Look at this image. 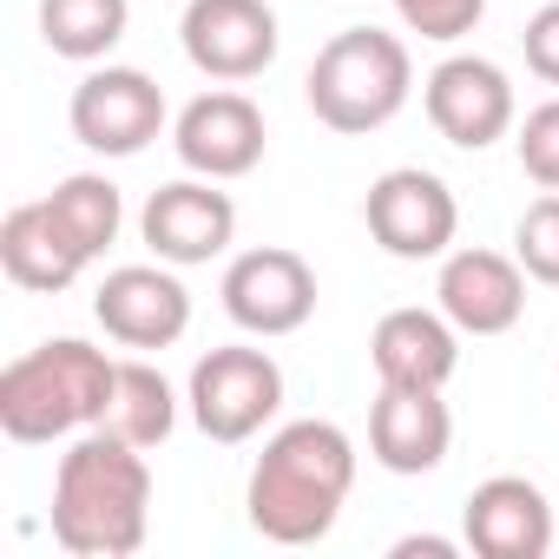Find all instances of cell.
<instances>
[{
  "label": "cell",
  "mask_w": 559,
  "mask_h": 559,
  "mask_svg": "<svg viewBox=\"0 0 559 559\" xmlns=\"http://www.w3.org/2000/svg\"><path fill=\"white\" fill-rule=\"evenodd\" d=\"M47 211L60 217V230L86 250V263H99L112 243H119V224H126V198L106 171H73L47 191Z\"/></svg>",
  "instance_id": "obj_21"
},
{
  "label": "cell",
  "mask_w": 559,
  "mask_h": 559,
  "mask_svg": "<svg viewBox=\"0 0 559 559\" xmlns=\"http://www.w3.org/2000/svg\"><path fill=\"white\" fill-rule=\"evenodd\" d=\"M356 487V441L336 421H284L243 487V513L270 546H317L343 520V500Z\"/></svg>",
  "instance_id": "obj_1"
},
{
  "label": "cell",
  "mask_w": 559,
  "mask_h": 559,
  "mask_svg": "<svg viewBox=\"0 0 559 559\" xmlns=\"http://www.w3.org/2000/svg\"><path fill=\"white\" fill-rule=\"evenodd\" d=\"M0 270H8L14 290L60 297V290H73L86 276V250L60 230L47 198H34V204H14L8 217H0Z\"/></svg>",
  "instance_id": "obj_18"
},
{
  "label": "cell",
  "mask_w": 559,
  "mask_h": 559,
  "mask_svg": "<svg viewBox=\"0 0 559 559\" xmlns=\"http://www.w3.org/2000/svg\"><path fill=\"white\" fill-rule=\"evenodd\" d=\"M362 224L369 237L402 257V263H428V257H448L454 250V230H461V204L448 191V178L421 171V165H395L369 185L362 198Z\"/></svg>",
  "instance_id": "obj_7"
},
{
  "label": "cell",
  "mask_w": 559,
  "mask_h": 559,
  "mask_svg": "<svg viewBox=\"0 0 559 559\" xmlns=\"http://www.w3.org/2000/svg\"><path fill=\"white\" fill-rule=\"evenodd\" d=\"M139 237L152 243L158 263L171 270H191V263H211L230 250L237 237V204L230 191H217V178H178V185H158L139 211Z\"/></svg>",
  "instance_id": "obj_11"
},
{
  "label": "cell",
  "mask_w": 559,
  "mask_h": 559,
  "mask_svg": "<svg viewBox=\"0 0 559 559\" xmlns=\"http://www.w3.org/2000/svg\"><path fill=\"white\" fill-rule=\"evenodd\" d=\"M132 27V0H40V40L60 60H106Z\"/></svg>",
  "instance_id": "obj_20"
},
{
  "label": "cell",
  "mask_w": 559,
  "mask_h": 559,
  "mask_svg": "<svg viewBox=\"0 0 559 559\" xmlns=\"http://www.w3.org/2000/svg\"><path fill=\"white\" fill-rule=\"evenodd\" d=\"M435 310L461 336H507L526 317V270L500 250H448L435 276Z\"/></svg>",
  "instance_id": "obj_14"
},
{
  "label": "cell",
  "mask_w": 559,
  "mask_h": 559,
  "mask_svg": "<svg viewBox=\"0 0 559 559\" xmlns=\"http://www.w3.org/2000/svg\"><path fill=\"white\" fill-rule=\"evenodd\" d=\"M389 8H395V21L408 34H421L435 47H454L487 21V0H389Z\"/></svg>",
  "instance_id": "obj_23"
},
{
  "label": "cell",
  "mask_w": 559,
  "mask_h": 559,
  "mask_svg": "<svg viewBox=\"0 0 559 559\" xmlns=\"http://www.w3.org/2000/svg\"><path fill=\"white\" fill-rule=\"evenodd\" d=\"M185 402H191L198 435L237 448V441H257L276 421V408H284V369H276L270 349L224 343V349H211V356L191 362Z\"/></svg>",
  "instance_id": "obj_5"
},
{
  "label": "cell",
  "mask_w": 559,
  "mask_h": 559,
  "mask_svg": "<svg viewBox=\"0 0 559 559\" xmlns=\"http://www.w3.org/2000/svg\"><path fill=\"white\" fill-rule=\"evenodd\" d=\"M152 526V467L145 448L86 428L53 467V539L73 559H132Z\"/></svg>",
  "instance_id": "obj_2"
},
{
  "label": "cell",
  "mask_w": 559,
  "mask_h": 559,
  "mask_svg": "<svg viewBox=\"0 0 559 559\" xmlns=\"http://www.w3.org/2000/svg\"><path fill=\"white\" fill-rule=\"evenodd\" d=\"M454 448V415L441 389H389L369 408V454L389 474H435Z\"/></svg>",
  "instance_id": "obj_17"
},
{
  "label": "cell",
  "mask_w": 559,
  "mask_h": 559,
  "mask_svg": "<svg viewBox=\"0 0 559 559\" xmlns=\"http://www.w3.org/2000/svg\"><path fill=\"white\" fill-rule=\"evenodd\" d=\"M99 428L152 454V448H165L171 428H178V389H171L145 356H132V362L112 369V389H106V415H99Z\"/></svg>",
  "instance_id": "obj_19"
},
{
  "label": "cell",
  "mask_w": 559,
  "mask_h": 559,
  "mask_svg": "<svg viewBox=\"0 0 559 559\" xmlns=\"http://www.w3.org/2000/svg\"><path fill=\"white\" fill-rule=\"evenodd\" d=\"M178 47H185V60L204 80L243 86V80L270 73L284 34H276V8H270V0H191L185 21H178Z\"/></svg>",
  "instance_id": "obj_9"
},
{
  "label": "cell",
  "mask_w": 559,
  "mask_h": 559,
  "mask_svg": "<svg viewBox=\"0 0 559 559\" xmlns=\"http://www.w3.org/2000/svg\"><path fill=\"white\" fill-rule=\"evenodd\" d=\"M369 362H376V382L389 389H448L461 369V330L441 310L402 304L369 330Z\"/></svg>",
  "instance_id": "obj_16"
},
{
  "label": "cell",
  "mask_w": 559,
  "mask_h": 559,
  "mask_svg": "<svg viewBox=\"0 0 559 559\" xmlns=\"http://www.w3.org/2000/svg\"><path fill=\"white\" fill-rule=\"evenodd\" d=\"M389 552H395V559H415V552H428V559H454V539H435V533H415V539H395Z\"/></svg>",
  "instance_id": "obj_26"
},
{
  "label": "cell",
  "mask_w": 559,
  "mask_h": 559,
  "mask_svg": "<svg viewBox=\"0 0 559 559\" xmlns=\"http://www.w3.org/2000/svg\"><path fill=\"white\" fill-rule=\"evenodd\" d=\"M67 126L86 152L99 158H139L158 132H165V93L152 73L139 67H93L80 86H73V106H67Z\"/></svg>",
  "instance_id": "obj_8"
},
{
  "label": "cell",
  "mask_w": 559,
  "mask_h": 559,
  "mask_svg": "<svg viewBox=\"0 0 559 559\" xmlns=\"http://www.w3.org/2000/svg\"><path fill=\"white\" fill-rule=\"evenodd\" d=\"M421 106H428V126L461 145V152H487L493 139L513 132L520 106H513V80L480 60V53H448L428 80H421Z\"/></svg>",
  "instance_id": "obj_10"
},
{
  "label": "cell",
  "mask_w": 559,
  "mask_h": 559,
  "mask_svg": "<svg viewBox=\"0 0 559 559\" xmlns=\"http://www.w3.org/2000/svg\"><path fill=\"white\" fill-rule=\"evenodd\" d=\"M112 369L119 362L80 336H53V343L14 356L0 369V435L21 448H47V441L99 428Z\"/></svg>",
  "instance_id": "obj_3"
},
{
  "label": "cell",
  "mask_w": 559,
  "mask_h": 559,
  "mask_svg": "<svg viewBox=\"0 0 559 559\" xmlns=\"http://www.w3.org/2000/svg\"><path fill=\"white\" fill-rule=\"evenodd\" d=\"M415 93V60L408 40L382 34V27H343L336 40H323V53L304 73V99L310 112L343 132V139H369L382 132Z\"/></svg>",
  "instance_id": "obj_4"
},
{
  "label": "cell",
  "mask_w": 559,
  "mask_h": 559,
  "mask_svg": "<svg viewBox=\"0 0 559 559\" xmlns=\"http://www.w3.org/2000/svg\"><path fill=\"white\" fill-rule=\"evenodd\" d=\"M263 139H270V132H263L257 99H250V93H230V86L198 93V99L178 112V126H171L178 165L198 171V178H217V185L250 178V171L263 165Z\"/></svg>",
  "instance_id": "obj_13"
},
{
  "label": "cell",
  "mask_w": 559,
  "mask_h": 559,
  "mask_svg": "<svg viewBox=\"0 0 559 559\" xmlns=\"http://www.w3.org/2000/svg\"><path fill=\"white\" fill-rule=\"evenodd\" d=\"M461 539L480 559H546L552 552V500L526 474H493L467 493Z\"/></svg>",
  "instance_id": "obj_15"
},
{
  "label": "cell",
  "mask_w": 559,
  "mask_h": 559,
  "mask_svg": "<svg viewBox=\"0 0 559 559\" xmlns=\"http://www.w3.org/2000/svg\"><path fill=\"white\" fill-rule=\"evenodd\" d=\"M217 297H224V317L243 336H263V343L270 336H297L317 317V270L284 243H257V250L230 257Z\"/></svg>",
  "instance_id": "obj_6"
},
{
  "label": "cell",
  "mask_w": 559,
  "mask_h": 559,
  "mask_svg": "<svg viewBox=\"0 0 559 559\" xmlns=\"http://www.w3.org/2000/svg\"><path fill=\"white\" fill-rule=\"evenodd\" d=\"M520 53H526V73H533V80L559 86V0H546V8L526 21V34H520Z\"/></svg>",
  "instance_id": "obj_25"
},
{
  "label": "cell",
  "mask_w": 559,
  "mask_h": 559,
  "mask_svg": "<svg viewBox=\"0 0 559 559\" xmlns=\"http://www.w3.org/2000/svg\"><path fill=\"white\" fill-rule=\"evenodd\" d=\"M520 171L539 185V191H559V99H546V106H533L526 119H520Z\"/></svg>",
  "instance_id": "obj_24"
},
{
  "label": "cell",
  "mask_w": 559,
  "mask_h": 559,
  "mask_svg": "<svg viewBox=\"0 0 559 559\" xmlns=\"http://www.w3.org/2000/svg\"><path fill=\"white\" fill-rule=\"evenodd\" d=\"M513 257H520V270L533 276V284L559 290V191H546V198H533V204L520 211V224H513Z\"/></svg>",
  "instance_id": "obj_22"
},
{
  "label": "cell",
  "mask_w": 559,
  "mask_h": 559,
  "mask_svg": "<svg viewBox=\"0 0 559 559\" xmlns=\"http://www.w3.org/2000/svg\"><path fill=\"white\" fill-rule=\"evenodd\" d=\"M93 317L119 349H171L191 330V290L171 263H119L106 270Z\"/></svg>",
  "instance_id": "obj_12"
}]
</instances>
